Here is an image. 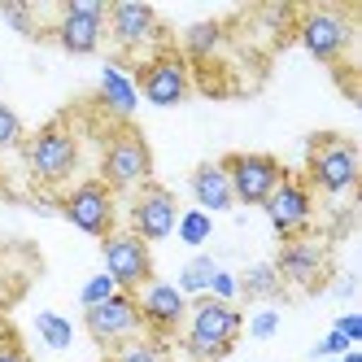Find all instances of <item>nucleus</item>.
<instances>
[{
	"label": "nucleus",
	"mask_w": 362,
	"mask_h": 362,
	"mask_svg": "<svg viewBox=\"0 0 362 362\" xmlns=\"http://www.w3.org/2000/svg\"><path fill=\"white\" fill-rule=\"evenodd\" d=\"M245 332V315L227 301L214 297H192L188 301V323H184V354L188 362H218L236 349Z\"/></svg>",
	"instance_id": "f257e3e1"
},
{
	"label": "nucleus",
	"mask_w": 362,
	"mask_h": 362,
	"mask_svg": "<svg viewBox=\"0 0 362 362\" xmlns=\"http://www.w3.org/2000/svg\"><path fill=\"white\" fill-rule=\"evenodd\" d=\"M148 179H153V148H148V140L136 132L132 122H118L105 136V148H100V184L118 197V192L144 188Z\"/></svg>",
	"instance_id": "f03ea898"
},
{
	"label": "nucleus",
	"mask_w": 362,
	"mask_h": 362,
	"mask_svg": "<svg viewBox=\"0 0 362 362\" xmlns=\"http://www.w3.org/2000/svg\"><path fill=\"white\" fill-rule=\"evenodd\" d=\"M305 188L323 197H349L358 188V144L349 136H310L305 153Z\"/></svg>",
	"instance_id": "7ed1b4c3"
},
{
	"label": "nucleus",
	"mask_w": 362,
	"mask_h": 362,
	"mask_svg": "<svg viewBox=\"0 0 362 362\" xmlns=\"http://www.w3.org/2000/svg\"><path fill=\"white\" fill-rule=\"evenodd\" d=\"M22 162L27 175L44 188H57L79 170V136L66 122H44L35 136L22 140Z\"/></svg>",
	"instance_id": "20e7f679"
},
{
	"label": "nucleus",
	"mask_w": 362,
	"mask_h": 362,
	"mask_svg": "<svg viewBox=\"0 0 362 362\" xmlns=\"http://www.w3.org/2000/svg\"><path fill=\"white\" fill-rule=\"evenodd\" d=\"M136 92L158 110H170V105H184L188 92H192V70L188 62L179 57V48H158L153 57H144L132 74Z\"/></svg>",
	"instance_id": "39448f33"
},
{
	"label": "nucleus",
	"mask_w": 362,
	"mask_h": 362,
	"mask_svg": "<svg viewBox=\"0 0 362 362\" xmlns=\"http://www.w3.org/2000/svg\"><path fill=\"white\" fill-rule=\"evenodd\" d=\"M297 44H301L315 62L341 66L345 53L354 48V22H349L345 9H327V5L305 9V13L297 18Z\"/></svg>",
	"instance_id": "423d86ee"
},
{
	"label": "nucleus",
	"mask_w": 362,
	"mask_h": 362,
	"mask_svg": "<svg viewBox=\"0 0 362 362\" xmlns=\"http://www.w3.org/2000/svg\"><path fill=\"white\" fill-rule=\"evenodd\" d=\"M57 210L70 227H79L83 236H96V240H105L118 227V201L100 179H83V184H74L70 192H62Z\"/></svg>",
	"instance_id": "0eeeda50"
},
{
	"label": "nucleus",
	"mask_w": 362,
	"mask_h": 362,
	"mask_svg": "<svg viewBox=\"0 0 362 362\" xmlns=\"http://www.w3.org/2000/svg\"><path fill=\"white\" fill-rule=\"evenodd\" d=\"M83 327L88 336L105 349H122V345H132L144 336V319H140V305H136V293H114L110 301H100L92 310H83Z\"/></svg>",
	"instance_id": "6e6552de"
},
{
	"label": "nucleus",
	"mask_w": 362,
	"mask_h": 362,
	"mask_svg": "<svg viewBox=\"0 0 362 362\" xmlns=\"http://www.w3.org/2000/svg\"><path fill=\"white\" fill-rule=\"evenodd\" d=\"M227 184H231V201L236 205H262L279 184H284V162L271 153H227L223 158Z\"/></svg>",
	"instance_id": "1a4fd4ad"
},
{
	"label": "nucleus",
	"mask_w": 362,
	"mask_h": 362,
	"mask_svg": "<svg viewBox=\"0 0 362 362\" xmlns=\"http://www.w3.org/2000/svg\"><path fill=\"white\" fill-rule=\"evenodd\" d=\"M275 275L284 288H305V293H319L323 288V279L332 271V249L315 236H293V240H284L279 253H275Z\"/></svg>",
	"instance_id": "9d476101"
},
{
	"label": "nucleus",
	"mask_w": 362,
	"mask_h": 362,
	"mask_svg": "<svg viewBox=\"0 0 362 362\" xmlns=\"http://www.w3.org/2000/svg\"><path fill=\"white\" fill-rule=\"evenodd\" d=\"M100 257H105V275L118 284V293H140L153 275V249L132 236V231H110L100 240Z\"/></svg>",
	"instance_id": "9b49d317"
},
{
	"label": "nucleus",
	"mask_w": 362,
	"mask_h": 362,
	"mask_svg": "<svg viewBox=\"0 0 362 362\" xmlns=\"http://www.w3.org/2000/svg\"><path fill=\"white\" fill-rule=\"evenodd\" d=\"M127 218H132V236H140L144 245H158L166 236H175V223H179V201L170 188L162 184H148L132 192V210H127Z\"/></svg>",
	"instance_id": "f8f14e48"
},
{
	"label": "nucleus",
	"mask_w": 362,
	"mask_h": 362,
	"mask_svg": "<svg viewBox=\"0 0 362 362\" xmlns=\"http://www.w3.org/2000/svg\"><path fill=\"white\" fill-rule=\"evenodd\" d=\"M105 35L118 44V53H144L162 40V18L153 5H136V0H118L105 13Z\"/></svg>",
	"instance_id": "ddd939ff"
},
{
	"label": "nucleus",
	"mask_w": 362,
	"mask_h": 362,
	"mask_svg": "<svg viewBox=\"0 0 362 362\" xmlns=\"http://www.w3.org/2000/svg\"><path fill=\"white\" fill-rule=\"evenodd\" d=\"M136 305L144 319V336H153V341H166V336H175L188 323V297L166 279H148L136 293Z\"/></svg>",
	"instance_id": "4468645a"
},
{
	"label": "nucleus",
	"mask_w": 362,
	"mask_h": 362,
	"mask_svg": "<svg viewBox=\"0 0 362 362\" xmlns=\"http://www.w3.org/2000/svg\"><path fill=\"white\" fill-rule=\"evenodd\" d=\"M262 210H267V218H271V227H275V236H279V240L305 236L310 218H315V192L305 188V179L284 175V184L262 201Z\"/></svg>",
	"instance_id": "2eb2a0df"
},
{
	"label": "nucleus",
	"mask_w": 362,
	"mask_h": 362,
	"mask_svg": "<svg viewBox=\"0 0 362 362\" xmlns=\"http://www.w3.org/2000/svg\"><path fill=\"white\" fill-rule=\"evenodd\" d=\"M48 40H53L57 48H66V53L74 57H92L100 44H105V18H88V13H57L53 31H48Z\"/></svg>",
	"instance_id": "dca6fc26"
},
{
	"label": "nucleus",
	"mask_w": 362,
	"mask_h": 362,
	"mask_svg": "<svg viewBox=\"0 0 362 362\" xmlns=\"http://www.w3.org/2000/svg\"><path fill=\"white\" fill-rule=\"evenodd\" d=\"M96 105L105 110L114 122H132V114H136V105H140V92H136V83H132V74H127L118 62H110L105 70H100Z\"/></svg>",
	"instance_id": "f3484780"
},
{
	"label": "nucleus",
	"mask_w": 362,
	"mask_h": 362,
	"mask_svg": "<svg viewBox=\"0 0 362 362\" xmlns=\"http://www.w3.org/2000/svg\"><path fill=\"white\" fill-rule=\"evenodd\" d=\"M188 188L197 197V210H205V214H223V210L236 205V201H231V184H227L223 162H201L188 175Z\"/></svg>",
	"instance_id": "a211bd4d"
},
{
	"label": "nucleus",
	"mask_w": 362,
	"mask_h": 362,
	"mask_svg": "<svg viewBox=\"0 0 362 362\" xmlns=\"http://www.w3.org/2000/svg\"><path fill=\"white\" fill-rule=\"evenodd\" d=\"M223 48V22H192V27L179 35V57H192V62H205Z\"/></svg>",
	"instance_id": "6ab92c4d"
},
{
	"label": "nucleus",
	"mask_w": 362,
	"mask_h": 362,
	"mask_svg": "<svg viewBox=\"0 0 362 362\" xmlns=\"http://www.w3.org/2000/svg\"><path fill=\"white\" fill-rule=\"evenodd\" d=\"M236 284H240V297H249V301H275V297H284V284H279V275H275L271 262H253L245 275H236Z\"/></svg>",
	"instance_id": "aec40b11"
},
{
	"label": "nucleus",
	"mask_w": 362,
	"mask_h": 362,
	"mask_svg": "<svg viewBox=\"0 0 362 362\" xmlns=\"http://www.w3.org/2000/svg\"><path fill=\"white\" fill-rule=\"evenodd\" d=\"M35 332H40V341L48 349H57V354L74 345V323L66 315H57V310H40V315H35Z\"/></svg>",
	"instance_id": "412c9836"
},
{
	"label": "nucleus",
	"mask_w": 362,
	"mask_h": 362,
	"mask_svg": "<svg viewBox=\"0 0 362 362\" xmlns=\"http://www.w3.org/2000/svg\"><path fill=\"white\" fill-rule=\"evenodd\" d=\"M214 271H218V262H214V257L197 253L192 262H184V271H179V284H175V288L184 293V297H205V288H210Z\"/></svg>",
	"instance_id": "4be33fe9"
},
{
	"label": "nucleus",
	"mask_w": 362,
	"mask_h": 362,
	"mask_svg": "<svg viewBox=\"0 0 362 362\" xmlns=\"http://www.w3.org/2000/svg\"><path fill=\"white\" fill-rule=\"evenodd\" d=\"M0 22L13 27L18 35H27V40H44V27H40V18H35V5H27V0H9V5H0Z\"/></svg>",
	"instance_id": "5701e85b"
},
{
	"label": "nucleus",
	"mask_w": 362,
	"mask_h": 362,
	"mask_svg": "<svg viewBox=\"0 0 362 362\" xmlns=\"http://www.w3.org/2000/svg\"><path fill=\"white\" fill-rule=\"evenodd\" d=\"M105 362H175V358H170L166 341H153V336H140V341H132V345L114 349Z\"/></svg>",
	"instance_id": "b1692460"
},
{
	"label": "nucleus",
	"mask_w": 362,
	"mask_h": 362,
	"mask_svg": "<svg viewBox=\"0 0 362 362\" xmlns=\"http://www.w3.org/2000/svg\"><path fill=\"white\" fill-rule=\"evenodd\" d=\"M175 231H179V240H184V245H205V240H210V231H214V218L210 214H205V210H184V214H179V223H175Z\"/></svg>",
	"instance_id": "393cba45"
},
{
	"label": "nucleus",
	"mask_w": 362,
	"mask_h": 362,
	"mask_svg": "<svg viewBox=\"0 0 362 362\" xmlns=\"http://www.w3.org/2000/svg\"><path fill=\"white\" fill-rule=\"evenodd\" d=\"M22 140H27V127H22L18 110L0 100V158H5V153H13V148H22Z\"/></svg>",
	"instance_id": "a878e982"
},
{
	"label": "nucleus",
	"mask_w": 362,
	"mask_h": 362,
	"mask_svg": "<svg viewBox=\"0 0 362 362\" xmlns=\"http://www.w3.org/2000/svg\"><path fill=\"white\" fill-rule=\"evenodd\" d=\"M114 293H118V284H114L105 271H100V275H92L83 288H79V305H83V310H92V305H100V301H110Z\"/></svg>",
	"instance_id": "bb28decb"
},
{
	"label": "nucleus",
	"mask_w": 362,
	"mask_h": 362,
	"mask_svg": "<svg viewBox=\"0 0 362 362\" xmlns=\"http://www.w3.org/2000/svg\"><path fill=\"white\" fill-rule=\"evenodd\" d=\"M205 297H214V301H227V305H236V297H240V284H236V275L231 271H214V279H210V288H205Z\"/></svg>",
	"instance_id": "cd10ccee"
},
{
	"label": "nucleus",
	"mask_w": 362,
	"mask_h": 362,
	"mask_svg": "<svg viewBox=\"0 0 362 362\" xmlns=\"http://www.w3.org/2000/svg\"><path fill=\"white\" fill-rule=\"evenodd\" d=\"M245 327H249L253 341H271V336L279 332V310H271V305H267V310H257V315H253Z\"/></svg>",
	"instance_id": "c85d7f7f"
},
{
	"label": "nucleus",
	"mask_w": 362,
	"mask_h": 362,
	"mask_svg": "<svg viewBox=\"0 0 362 362\" xmlns=\"http://www.w3.org/2000/svg\"><path fill=\"white\" fill-rule=\"evenodd\" d=\"M0 362H31L27 345L18 341V332H13V327H0Z\"/></svg>",
	"instance_id": "c756f323"
},
{
	"label": "nucleus",
	"mask_w": 362,
	"mask_h": 362,
	"mask_svg": "<svg viewBox=\"0 0 362 362\" xmlns=\"http://www.w3.org/2000/svg\"><path fill=\"white\" fill-rule=\"evenodd\" d=\"M349 349H354V345H349L345 336H341V332L332 327V332L323 336V341H319L315 349H310V358H315V362H319V358H341V354H349Z\"/></svg>",
	"instance_id": "7c9ffc66"
},
{
	"label": "nucleus",
	"mask_w": 362,
	"mask_h": 362,
	"mask_svg": "<svg viewBox=\"0 0 362 362\" xmlns=\"http://www.w3.org/2000/svg\"><path fill=\"white\" fill-rule=\"evenodd\" d=\"M62 9H66V13H88V18H105V13H110L105 0H66Z\"/></svg>",
	"instance_id": "2f4dec72"
},
{
	"label": "nucleus",
	"mask_w": 362,
	"mask_h": 362,
	"mask_svg": "<svg viewBox=\"0 0 362 362\" xmlns=\"http://www.w3.org/2000/svg\"><path fill=\"white\" fill-rule=\"evenodd\" d=\"M336 332H341L349 345H362V315H341L336 319Z\"/></svg>",
	"instance_id": "473e14b6"
},
{
	"label": "nucleus",
	"mask_w": 362,
	"mask_h": 362,
	"mask_svg": "<svg viewBox=\"0 0 362 362\" xmlns=\"http://www.w3.org/2000/svg\"><path fill=\"white\" fill-rule=\"evenodd\" d=\"M336 297H354V279H341V284H336Z\"/></svg>",
	"instance_id": "72a5a7b5"
},
{
	"label": "nucleus",
	"mask_w": 362,
	"mask_h": 362,
	"mask_svg": "<svg viewBox=\"0 0 362 362\" xmlns=\"http://www.w3.org/2000/svg\"><path fill=\"white\" fill-rule=\"evenodd\" d=\"M341 362H362V354H358V349H349V354H341Z\"/></svg>",
	"instance_id": "f704fd0d"
}]
</instances>
